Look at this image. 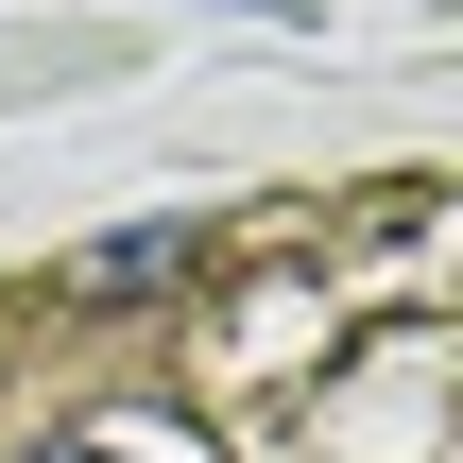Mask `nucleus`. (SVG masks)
I'll list each match as a JSON object with an SVG mask.
<instances>
[{
  "label": "nucleus",
  "mask_w": 463,
  "mask_h": 463,
  "mask_svg": "<svg viewBox=\"0 0 463 463\" xmlns=\"http://www.w3.org/2000/svg\"><path fill=\"white\" fill-rule=\"evenodd\" d=\"M189 258H206V223H120V241H86V275H69V292H86V309H155Z\"/></svg>",
  "instance_id": "obj_1"
},
{
  "label": "nucleus",
  "mask_w": 463,
  "mask_h": 463,
  "mask_svg": "<svg viewBox=\"0 0 463 463\" xmlns=\"http://www.w3.org/2000/svg\"><path fill=\"white\" fill-rule=\"evenodd\" d=\"M17 463H120V447H86V430H52V447H17Z\"/></svg>",
  "instance_id": "obj_2"
}]
</instances>
